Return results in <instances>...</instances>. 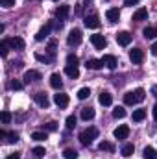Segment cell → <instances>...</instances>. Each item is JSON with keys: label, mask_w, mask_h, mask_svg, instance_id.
<instances>
[{"label": "cell", "mask_w": 157, "mask_h": 159, "mask_svg": "<svg viewBox=\"0 0 157 159\" xmlns=\"http://www.w3.org/2000/svg\"><path fill=\"white\" fill-rule=\"evenodd\" d=\"M96 137H98V129H96L94 126H91V128H87V129H83V131L79 133V143H81L83 146H91V143H92Z\"/></svg>", "instance_id": "obj_1"}, {"label": "cell", "mask_w": 157, "mask_h": 159, "mask_svg": "<svg viewBox=\"0 0 157 159\" xmlns=\"http://www.w3.org/2000/svg\"><path fill=\"white\" fill-rule=\"evenodd\" d=\"M69 13H70V6H67V4H63V6H59V7L56 9V19H57V28H61V24H63V20H67V17H69Z\"/></svg>", "instance_id": "obj_2"}, {"label": "cell", "mask_w": 157, "mask_h": 159, "mask_svg": "<svg viewBox=\"0 0 157 159\" xmlns=\"http://www.w3.org/2000/svg\"><path fill=\"white\" fill-rule=\"evenodd\" d=\"M81 39H83L81 30L74 28V30H70V34H69V37H67V43H69V46H78L79 43H81Z\"/></svg>", "instance_id": "obj_3"}, {"label": "cell", "mask_w": 157, "mask_h": 159, "mask_svg": "<svg viewBox=\"0 0 157 159\" xmlns=\"http://www.w3.org/2000/svg\"><path fill=\"white\" fill-rule=\"evenodd\" d=\"M91 43H92V46L96 48V50H104L105 46H107V41L104 35H100V34H94V35H91Z\"/></svg>", "instance_id": "obj_4"}, {"label": "cell", "mask_w": 157, "mask_h": 159, "mask_svg": "<svg viewBox=\"0 0 157 159\" xmlns=\"http://www.w3.org/2000/svg\"><path fill=\"white\" fill-rule=\"evenodd\" d=\"M54 102H56V106H57L59 109H65V107L69 106V94L57 93V94H54Z\"/></svg>", "instance_id": "obj_5"}, {"label": "cell", "mask_w": 157, "mask_h": 159, "mask_svg": "<svg viewBox=\"0 0 157 159\" xmlns=\"http://www.w3.org/2000/svg\"><path fill=\"white\" fill-rule=\"evenodd\" d=\"M7 41V44H9V48H13V50H22L24 46H26V43H24V39L22 37H9V39H6Z\"/></svg>", "instance_id": "obj_6"}, {"label": "cell", "mask_w": 157, "mask_h": 159, "mask_svg": "<svg viewBox=\"0 0 157 159\" xmlns=\"http://www.w3.org/2000/svg\"><path fill=\"white\" fill-rule=\"evenodd\" d=\"M129 59H131L135 65H139V63L144 61V52H142L141 48H133V50H129Z\"/></svg>", "instance_id": "obj_7"}, {"label": "cell", "mask_w": 157, "mask_h": 159, "mask_svg": "<svg viewBox=\"0 0 157 159\" xmlns=\"http://www.w3.org/2000/svg\"><path fill=\"white\" fill-rule=\"evenodd\" d=\"M83 22H85V26H87V28H91V30L100 28V19H98V15H87Z\"/></svg>", "instance_id": "obj_8"}, {"label": "cell", "mask_w": 157, "mask_h": 159, "mask_svg": "<svg viewBox=\"0 0 157 159\" xmlns=\"http://www.w3.org/2000/svg\"><path fill=\"white\" fill-rule=\"evenodd\" d=\"M113 135H115V139H118V141H124V139H128V135H129V128H128L126 124H122V126H118L117 129L113 131Z\"/></svg>", "instance_id": "obj_9"}, {"label": "cell", "mask_w": 157, "mask_h": 159, "mask_svg": "<svg viewBox=\"0 0 157 159\" xmlns=\"http://www.w3.org/2000/svg\"><path fill=\"white\" fill-rule=\"evenodd\" d=\"M131 39H133V35L129 32H118L117 34V43L120 46H128L131 43Z\"/></svg>", "instance_id": "obj_10"}, {"label": "cell", "mask_w": 157, "mask_h": 159, "mask_svg": "<svg viewBox=\"0 0 157 159\" xmlns=\"http://www.w3.org/2000/svg\"><path fill=\"white\" fill-rule=\"evenodd\" d=\"M102 63H104V67H107L109 70H115V69H117V57L111 56V54H105V56L102 57Z\"/></svg>", "instance_id": "obj_11"}, {"label": "cell", "mask_w": 157, "mask_h": 159, "mask_svg": "<svg viewBox=\"0 0 157 159\" xmlns=\"http://www.w3.org/2000/svg\"><path fill=\"white\" fill-rule=\"evenodd\" d=\"M50 30H52V22H46V24L41 28L39 32H37V35H35V41H44L46 37H48Z\"/></svg>", "instance_id": "obj_12"}, {"label": "cell", "mask_w": 157, "mask_h": 159, "mask_svg": "<svg viewBox=\"0 0 157 159\" xmlns=\"http://www.w3.org/2000/svg\"><path fill=\"white\" fill-rule=\"evenodd\" d=\"M41 78H43V76H41L39 70H26V72H24V81H26V83H30V81H39Z\"/></svg>", "instance_id": "obj_13"}, {"label": "cell", "mask_w": 157, "mask_h": 159, "mask_svg": "<svg viewBox=\"0 0 157 159\" xmlns=\"http://www.w3.org/2000/svg\"><path fill=\"white\" fill-rule=\"evenodd\" d=\"M98 102L102 104V106H111L113 104V96H111V93H107V91H104V93H100V96H98Z\"/></svg>", "instance_id": "obj_14"}, {"label": "cell", "mask_w": 157, "mask_h": 159, "mask_svg": "<svg viewBox=\"0 0 157 159\" xmlns=\"http://www.w3.org/2000/svg\"><path fill=\"white\" fill-rule=\"evenodd\" d=\"M35 102H37V106H41L43 109H46V107L50 106V100H48V96H46L44 93H37V94H35Z\"/></svg>", "instance_id": "obj_15"}, {"label": "cell", "mask_w": 157, "mask_h": 159, "mask_svg": "<svg viewBox=\"0 0 157 159\" xmlns=\"http://www.w3.org/2000/svg\"><path fill=\"white\" fill-rule=\"evenodd\" d=\"M105 17H107L109 22H118V19H120V11H118V7H109L107 13H105Z\"/></svg>", "instance_id": "obj_16"}, {"label": "cell", "mask_w": 157, "mask_h": 159, "mask_svg": "<svg viewBox=\"0 0 157 159\" xmlns=\"http://www.w3.org/2000/svg\"><path fill=\"white\" fill-rule=\"evenodd\" d=\"M85 67H87V69H91V70H98V69H102V67H104V63H102V59H94V57H91V59H87Z\"/></svg>", "instance_id": "obj_17"}, {"label": "cell", "mask_w": 157, "mask_h": 159, "mask_svg": "<svg viewBox=\"0 0 157 159\" xmlns=\"http://www.w3.org/2000/svg\"><path fill=\"white\" fill-rule=\"evenodd\" d=\"M124 104H126V106H135V104H139V98H137L135 91H131V93H126V94H124Z\"/></svg>", "instance_id": "obj_18"}, {"label": "cell", "mask_w": 157, "mask_h": 159, "mask_svg": "<svg viewBox=\"0 0 157 159\" xmlns=\"http://www.w3.org/2000/svg\"><path fill=\"white\" fill-rule=\"evenodd\" d=\"M146 19H148V9H146V7H141V9H137V11L133 13V20H137V22L146 20Z\"/></svg>", "instance_id": "obj_19"}, {"label": "cell", "mask_w": 157, "mask_h": 159, "mask_svg": "<svg viewBox=\"0 0 157 159\" xmlns=\"http://www.w3.org/2000/svg\"><path fill=\"white\" fill-rule=\"evenodd\" d=\"M50 85H52V89L59 91V89L63 87V81H61V76H59V74H52V76H50Z\"/></svg>", "instance_id": "obj_20"}, {"label": "cell", "mask_w": 157, "mask_h": 159, "mask_svg": "<svg viewBox=\"0 0 157 159\" xmlns=\"http://www.w3.org/2000/svg\"><path fill=\"white\" fill-rule=\"evenodd\" d=\"M65 74H67L69 78H72V80L79 78V70H78V67H72V65H67V67H65Z\"/></svg>", "instance_id": "obj_21"}, {"label": "cell", "mask_w": 157, "mask_h": 159, "mask_svg": "<svg viewBox=\"0 0 157 159\" xmlns=\"http://www.w3.org/2000/svg\"><path fill=\"white\" fill-rule=\"evenodd\" d=\"M94 109L92 107H85V109H81V119L83 120H92L94 119Z\"/></svg>", "instance_id": "obj_22"}, {"label": "cell", "mask_w": 157, "mask_h": 159, "mask_svg": "<svg viewBox=\"0 0 157 159\" xmlns=\"http://www.w3.org/2000/svg\"><path fill=\"white\" fill-rule=\"evenodd\" d=\"M142 34H144V37H146V39H155V37H157V28H155V26H148V28H144V32H142Z\"/></svg>", "instance_id": "obj_23"}, {"label": "cell", "mask_w": 157, "mask_h": 159, "mask_svg": "<svg viewBox=\"0 0 157 159\" xmlns=\"http://www.w3.org/2000/svg\"><path fill=\"white\" fill-rule=\"evenodd\" d=\"M98 148H100L102 152H115V144L109 143V141H102V143L98 144Z\"/></svg>", "instance_id": "obj_24"}, {"label": "cell", "mask_w": 157, "mask_h": 159, "mask_svg": "<svg viewBox=\"0 0 157 159\" xmlns=\"http://www.w3.org/2000/svg\"><path fill=\"white\" fill-rule=\"evenodd\" d=\"M133 152H135V146H133L131 143H128V144H124V146H122V156H124V157L133 156Z\"/></svg>", "instance_id": "obj_25"}, {"label": "cell", "mask_w": 157, "mask_h": 159, "mask_svg": "<svg viewBox=\"0 0 157 159\" xmlns=\"http://www.w3.org/2000/svg\"><path fill=\"white\" fill-rule=\"evenodd\" d=\"M144 117H146V111L144 109H135L133 115H131L133 122H141V120H144Z\"/></svg>", "instance_id": "obj_26"}, {"label": "cell", "mask_w": 157, "mask_h": 159, "mask_svg": "<svg viewBox=\"0 0 157 159\" xmlns=\"http://www.w3.org/2000/svg\"><path fill=\"white\" fill-rule=\"evenodd\" d=\"M32 139L37 141V143H41V141H46L48 135H46V131H34V133H32Z\"/></svg>", "instance_id": "obj_27"}, {"label": "cell", "mask_w": 157, "mask_h": 159, "mask_svg": "<svg viewBox=\"0 0 157 159\" xmlns=\"http://www.w3.org/2000/svg\"><path fill=\"white\" fill-rule=\"evenodd\" d=\"M144 157H146V159H157L155 148H152V146H146V148H144Z\"/></svg>", "instance_id": "obj_28"}, {"label": "cell", "mask_w": 157, "mask_h": 159, "mask_svg": "<svg viewBox=\"0 0 157 159\" xmlns=\"http://www.w3.org/2000/svg\"><path fill=\"white\" fill-rule=\"evenodd\" d=\"M89 96H91V89H89V87H81V89L78 91V98L79 100H87Z\"/></svg>", "instance_id": "obj_29"}, {"label": "cell", "mask_w": 157, "mask_h": 159, "mask_svg": "<svg viewBox=\"0 0 157 159\" xmlns=\"http://www.w3.org/2000/svg\"><path fill=\"white\" fill-rule=\"evenodd\" d=\"M32 154H34V157L35 159H43L44 157V154H46V150H44L43 146H35V148L32 150Z\"/></svg>", "instance_id": "obj_30"}, {"label": "cell", "mask_w": 157, "mask_h": 159, "mask_svg": "<svg viewBox=\"0 0 157 159\" xmlns=\"http://www.w3.org/2000/svg\"><path fill=\"white\" fill-rule=\"evenodd\" d=\"M56 48H57L56 41H50V43H48V56L52 57V61L56 59Z\"/></svg>", "instance_id": "obj_31"}, {"label": "cell", "mask_w": 157, "mask_h": 159, "mask_svg": "<svg viewBox=\"0 0 157 159\" xmlns=\"http://www.w3.org/2000/svg\"><path fill=\"white\" fill-rule=\"evenodd\" d=\"M63 157L65 159H78V152L72 150V148H67V150L63 152Z\"/></svg>", "instance_id": "obj_32"}, {"label": "cell", "mask_w": 157, "mask_h": 159, "mask_svg": "<svg viewBox=\"0 0 157 159\" xmlns=\"http://www.w3.org/2000/svg\"><path fill=\"white\" fill-rule=\"evenodd\" d=\"M113 117H115V119H124V117H126V109L120 107V106L115 107V109H113Z\"/></svg>", "instance_id": "obj_33"}, {"label": "cell", "mask_w": 157, "mask_h": 159, "mask_svg": "<svg viewBox=\"0 0 157 159\" xmlns=\"http://www.w3.org/2000/svg\"><path fill=\"white\" fill-rule=\"evenodd\" d=\"M7 52H9V44H7V41H2V43H0V56L6 57Z\"/></svg>", "instance_id": "obj_34"}, {"label": "cell", "mask_w": 157, "mask_h": 159, "mask_svg": "<svg viewBox=\"0 0 157 159\" xmlns=\"http://www.w3.org/2000/svg\"><path fill=\"white\" fill-rule=\"evenodd\" d=\"M35 59L41 61V63H44V65L52 63V57H50V56H43V54H35Z\"/></svg>", "instance_id": "obj_35"}, {"label": "cell", "mask_w": 157, "mask_h": 159, "mask_svg": "<svg viewBox=\"0 0 157 159\" xmlns=\"http://www.w3.org/2000/svg\"><path fill=\"white\" fill-rule=\"evenodd\" d=\"M67 65L78 67V56H74V54H69V56H67Z\"/></svg>", "instance_id": "obj_36"}, {"label": "cell", "mask_w": 157, "mask_h": 159, "mask_svg": "<svg viewBox=\"0 0 157 159\" xmlns=\"http://www.w3.org/2000/svg\"><path fill=\"white\" fill-rule=\"evenodd\" d=\"M0 119H2V124H9L11 122V113L9 111H2L0 113Z\"/></svg>", "instance_id": "obj_37"}, {"label": "cell", "mask_w": 157, "mask_h": 159, "mask_svg": "<svg viewBox=\"0 0 157 159\" xmlns=\"http://www.w3.org/2000/svg\"><path fill=\"white\" fill-rule=\"evenodd\" d=\"M9 89H11V91H20V89H22V83L17 81V80H11V81H9Z\"/></svg>", "instance_id": "obj_38"}, {"label": "cell", "mask_w": 157, "mask_h": 159, "mask_svg": "<svg viewBox=\"0 0 157 159\" xmlns=\"http://www.w3.org/2000/svg\"><path fill=\"white\" fill-rule=\"evenodd\" d=\"M74 126H76V117L74 115L67 117V129H74Z\"/></svg>", "instance_id": "obj_39"}, {"label": "cell", "mask_w": 157, "mask_h": 159, "mask_svg": "<svg viewBox=\"0 0 157 159\" xmlns=\"http://www.w3.org/2000/svg\"><path fill=\"white\" fill-rule=\"evenodd\" d=\"M17 141H19V133H17V131H9V133H7V143L13 144V143H17Z\"/></svg>", "instance_id": "obj_40"}, {"label": "cell", "mask_w": 157, "mask_h": 159, "mask_svg": "<svg viewBox=\"0 0 157 159\" xmlns=\"http://www.w3.org/2000/svg\"><path fill=\"white\" fill-rule=\"evenodd\" d=\"M135 94H137L139 102H142V100L146 98V91H144V89H137V91H135Z\"/></svg>", "instance_id": "obj_41"}, {"label": "cell", "mask_w": 157, "mask_h": 159, "mask_svg": "<svg viewBox=\"0 0 157 159\" xmlns=\"http://www.w3.org/2000/svg\"><path fill=\"white\" fill-rule=\"evenodd\" d=\"M44 129H46V131H56V129H57V122H48V124H44Z\"/></svg>", "instance_id": "obj_42"}, {"label": "cell", "mask_w": 157, "mask_h": 159, "mask_svg": "<svg viewBox=\"0 0 157 159\" xmlns=\"http://www.w3.org/2000/svg\"><path fill=\"white\" fill-rule=\"evenodd\" d=\"M0 6L2 7H11V6H15V0H0Z\"/></svg>", "instance_id": "obj_43"}, {"label": "cell", "mask_w": 157, "mask_h": 159, "mask_svg": "<svg viewBox=\"0 0 157 159\" xmlns=\"http://www.w3.org/2000/svg\"><path fill=\"white\" fill-rule=\"evenodd\" d=\"M6 159H20V154L19 152H13V154H9Z\"/></svg>", "instance_id": "obj_44"}, {"label": "cell", "mask_w": 157, "mask_h": 159, "mask_svg": "<svg viewBox=\"0 0 157 159\" xmlns=\"http://www.w3.org/2000/svg\"><path fill=\"white\" fill-rule=\"evenodd\" d=\"M150 52H152V56H157V43H154V44L150 46Z\"/></svg>", "instance_id": "obj_45"}, {"label": "cell", "mask_w": 157, "mask_h": 159, "mask_svg": "<svg viewBox=\"0 0 157 159\" xmlns=\"http://www.w3.org/2000/svg\"><path fill=\"white\" fill-rule=\"evenodd\" d=\"M137 2H139V0H124V4H126V6H135Z\"/></svg>", "instance_id": "obj_46"}, {"label": "cell", "mask_w": 157, "mask_h": 159, "mask_svg": "<svg viewBox=\"0 0 157 159\" xmlns=\"http://www.w3.org/2000/svg\"><path fill=\"white\" fill-rule=\"evenodd\" d=\"M152 94L157 98V85H152Z\"/></svg>", "instance_id": "obj_47"}, {"label": "cell", "mask_w": 157, "mask_h": 159, "mask_svg": "<svg viewBox=\"0 0 157 159\" xmlns=\"http://www.w3.org/2000/svg\"><path fill=\"white\" fill-rule=\"evenodd\" d=\"M154 120H155V122H157V104H155V106H154Z\"/></svg>", "instance_id": "obj_48"}, {"label": "cell", "mask_w": 157, "mask_h": 159, "mask_svg": "<svg viewBox=\"0 0 157 159\" xmlns=\"http://www.w3.org/2000/svg\"><path fill=\"white\" fill-rule=\"evenodd\" d=\"M54 2H57V0H54Z\"/></svg>", "instance_id": "obj_49"}]
</instances>
